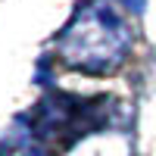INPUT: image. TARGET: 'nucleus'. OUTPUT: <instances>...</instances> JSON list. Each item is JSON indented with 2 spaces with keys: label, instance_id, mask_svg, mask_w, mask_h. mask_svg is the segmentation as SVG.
Returning a JSON list of instances; mask_svg holds the SVG:
<instances>
[{
  "label": "nucleus",
  "instance_id": "1",
  "mask_svg": "<svg viewBox=\"0 0 156 156\" xmlns=\"http://www.w3.org/2000/svg\"><path fill=\"white\" fill-rule=\"evenodd\" d=\"M128 50H131V25L109 0L81 6L56 44L59 59L84 75L112 72Z\"/></svg>",
  "mask_w": 156,
  "mask_h": 156
},
{
  "label": "nucleus",
  "instance_id": "2",
  "mask_svg": "<svg viewBox=\"0 0 156 156\" xmlns=\"http://www.w3.org/2000/svg\"><path fill=\"white\" fill-rule=\"evenodd\" d=\"M0 156H44L37 131L25 122H16V128L6 134L3 147H0Z\"/></svg>",
  "mask_w": 156,
  "mask_h": 156
}]
</instances>
